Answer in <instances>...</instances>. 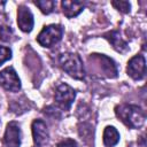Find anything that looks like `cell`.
Here are the masks:
<instances>
[{"label":"cell","instance_id":"cell-1","mask_svg":"<svg viewBox=\"0 0 147 147\" xmlns=\"http://www.w3.org/2000/svg\"><path fill=\"white\" fill-rule=\"evenodd\" d=\"M115 113L121 122L131 129L141 127L146 119L145 111L136 105H119L115 108Z\"/></svg>","mask_w":147,"mask_h":147},{"label":"cell","instance_id":"cell-2","mask_svg":"<svg viewBox=\"0 0 147 147\" xmlns=\"http://www.w3.org/2000/svg\"><path fill=\"white\" fill-rule=\"evenodd\" d=\"M60 64L62 69L75 79H83L85 76L84 65L80 56L75 53H63L60 56Z\"/></svg>","mask_w":147,"mask_h":147},{"label":"cell","instance_id":"cell-3","mask_svg":"<svg viewBox=\"0 0 147 147\" xmlns=\"http://www.w3.org/2000/svg\"><path fill=\"white\" fill-rule=\"evenodd\" d=\"M63 34V28L60 24H51L45 26L37 37V41L42 47H52L57 44Z\"/></svg>","mask_w":147,"mask_h":147},{"label":"cell","instance_id":"cell-4","mask_svg":"<svg viewBox=\"0 0 147 147\" xmlns=\"http://www.w3.org/2000/svg\"><path fill=\"white\" fill-rule=\"evenodd\" d=\"M54 98H55L56 103L62 109L68 110L71 107V105H72V102H74V100L76 98V92H75V90L72 87H70L69 85L63 83V84L57 86Z\"/></svg>","mask_w":147,"mask_h":147},{"label":"cell","instance_id":"cell-5","mask_svg":"<svg viewBox=\"0 0 147 147\" xmlns=\"http://www.w3.org/2000/svg\"><path fill=\"white\" fill-rule=\"evenodd\" d=\"M0 85L9 92H18L21 90V80L11 67L0 71Z\"/></svg>","mask_w":147,"mask_h":147},{"label":"cell","instance_id":"cell-6","mask_svg":"<svg viewBox=\"0 0 147 147\" xmlns=\"http://www.w3.org/2000/svg\"><path fill=\"white\" fill-rule=\"evenodd\" d=\"M127 75L134 80H140L146 74V61L142 55H136L130 59L126 67Z\"/></svg>","mask_w":147,"mask_h":147},{"label":"cell","instance_id":"cell-7","mask_svg":"<svg viewBox=\"0 0 147 147\" xmlns=\"http://www.w3.org/2000/svg\"><path fill=\"white\" fill-rule=\"evenodd\" d=\"M3 144L6 147H20L21 145V129L16 122H9L6 126Z\"/></svg>","mask_w":147,"mask_h":147},{"label":"cell","instance_id":"cell-8","mask_svg":"<svg viewBox=\"0 0 147 147\" xmlns=\"http://www.w3.org/2000/svg\"><path fill=\"white\" fill-rule=\"evenodd\" d=\"M32 129V137H33V142L41 147L48 141L49 134L47 130V125L42 119H34L31 125Z\"/></svg>","mask_w":147,"mask_h":147},{"label":"cell","instance_id":"cell-9","mask_svg":"<svg viewBox=\"0 0 147 147\" xmlns=\"http://www.w3.org/2000/svg\"><path fill=\"white\" fill-rule=\"evenodd\" d=\"M17 24L23 32H31L33 29V15L24 5H21L17 8Z\"/></svg>","mask_w":147,"mask_h":147},{"label":"cell","instance_id":"cell-10","mask_svg":"<svg viewBox=\"0 0 147 147\" xmlns=\"http://www.w3.org/2000/svg\"><path fill=\"white\" fill-rule=\"evenodd\" d=\"M90 57L100 64L101 72H103L107 77L113 78V77L117 76V68H116V65L111 59L107 57L103 54H91Z\"/></svg>","mask_w":147,"mask_h":147},{"label":"cell","instance_id":"cell-11","mask_svg":"<svg viewBox=\"0 0 147 147\" xmlns=\"http://www.w3.org/2000/svg\"><path fill=\"white\" fill-rule=\"evenodd\" d=\"M62 6V11L68 18L76 17L79 15L83 9H84V3L82 1H70V0H64L61 2Z\"/></svg>","mask_w":147,"mask_h":147},{"label":"cell","instance_id":"cell-12","mask_svg":"<svg viewBox=\"0 0 147 147\" xmlns=\"http://www.w3.org/2000/svg\"><path fill=\"white\" fill-rule=\"evenodd\" d=\"M105 38H107L109 40V42L113 45V47L121 52V53H124L126 49H127V45L126 42L121 38L119 33L117 31H111V32H108L105 34Z\"/></svg>","mask_w":147,"mask_h":147},{"label":"cell","instance_id":"cell-13","mask_svg":"<svg viewBox=\"0 0 147 147\" xmlns=\"http://www.w3.org/2000/svg\"><path fill=\"white\" fill-rule=\"evenodd\" d=\"M119 141V133L114 126H107L103 131V144L106 147H113Z\"/></svg>","mask_w":147,"mask_h":147},{"label":"cell","instance_id":"cell-14","mask_svg":"<svg viewBox=\"0 0 147 147\" xmlns=\"http://www.w3.org/2000/svg\"><path fill=\"white\" fill-rule=\"evenodd\" d=\"M34 5L41 10V13L51 14L54 10L55 1H53V0H38V1H34Z\"/></svg>","mask_w":147,"mask_h":147},{"label":"cell","instance_id":"cell-15","mask_svg":"<svg viewBox=\"0 0 147 147\" xmlns=\"http://www.w3.org/2000/svg\"><path fill=\"white\" fill-rule=\"evenodd\" d=\"M13 36V30L6 24H0V39L2 41H9Z\"/></svg>","mask_w":147,"mask_h":147},{"label":"cell","instance_id":"cell-16","mask_svg":"<svg viewBox=\"0 0 147 147\" xmlns=\"http://www.w3.org/2000/svg\"><path fill=\"white\" fill-rule=\"evenodd\" d=\"M111 5L122 13H129L131 9V5L127 1H113Z\"/></svg>","mask_w":147,"mask_h":147},{"label":"cell","instance_id":"cell-17","mask_svg":"<svg viewBox=\"0 0 147 147\" xmlns=\"http://www.w3.org/2000/svg\"><path fill=\"white\" fill-rule=\"evenodd\" d=\"M10 57H11L10 48H8L6 46H0V65L2 63H5L6 61H8Z\"/></svg>","mask_w":147,"mask_h":147},{"label":"cell","instance_id":"cell-18","mask_svg":"<svg viewBox=\"0 0 147 147\" xmlns=\"http://www.w3.org/2000/svg\"><path fill=\"white\" fill-rule=\"evenodd\" d=\"M56 147H77V144H76L75 140L68 138V139H64V140L60 141Z\"/></svg>","mask_w":147,"mask_h":147},{"label":"cell","instance_id":"cell-19","mask_svg":"<svg viewBox=\"0 0 147 147\" xmlns=\"http://www.w3.org/2000/svg\"><path fill=\"white\" fill-rule=\"evenodd\" d=\"M146 146V144H145V139H144V137H141V142H132V144H130V146H127V147H145Z\"/></svg>","mask_w":147,"mask_h":147},{"label":"cell","instance_id":"cell-20","mask_svg":"<svg viewBox=\"0 0 147 147\" xmlns=\"http://www.w3.org/2000/svg\"><path fill=\"white\" fill-rule=\"evenodd\" d=\"M37 147H39V146H37Z\"/></svg>","mask_w":147,"mask_h":147}]
</instances>
